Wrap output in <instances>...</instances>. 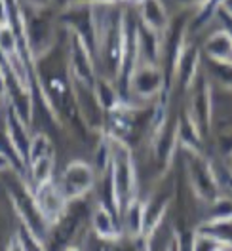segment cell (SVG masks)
<instances>
[{"label": "cell", "mask_w": 232, "mask_h": 251, "mask_svg": "<svg viewBox=\"0 0 232 251\" xmlns=\"http://www.w3.org/2000/svg\"><path fill=\"white\" fill-rule=\"evenodd\" d=\"M108 143H110V164H108L110 204H112V209L116 211V215L120 217L126 205H129L135 198H139L137 196V172H135L131 149L126 143V139L108 135Z\"/></svg>", "instance_id": "1"}, {"label": "cell", "mask_w": 232, "mask_h": 251, "mask_svg": "<svg viewBox=\"0 0 232 251\" xmlns=\"http://www.w3.org/2000/svg\"><path fill=\"white\" fill-rule=\"evenodd\" d=\"M128 84H129V94L141 101H153L164 92V71L160 69V65L145 61L141 57L137 32H135V53L131 59Z\"/></svg>", "instance_id": "2"}, {"label": "cell", "mask_w": 232, "mask_h": 251, "mask_svg": "<svg viewBox=\"0 0 232 251\" xmlns=\"http://www.w3.org/2000/svg\"><path fill=\"white\" fill-rule=\"evenodd\" d=\"M95 181H97V172L90 162L73 160L65 166L57 185L61 188L63 196L67 198V202L75 204L92 192L95 187Z\"/></svg>", "instance_id": "3"}, {"label": "cell", "mask_w": 232, "mask_h": 251, "mask_svg": "<svg viewBox=\"0 0 232 251\" xmlns=\"http://www.w3.org/2000/svg\"><path fill=\"white\" fill-rule=\"evenodd\" d=\"M90 228L99 242H120L124 238L120 217L105 202H97L92 209Z\"/></svg>", "instance_id": "4"}, {"label": "cell", "mask_w": 232, "mask_h": 251, "mask_svg": "<svg viewBox=\"0 0 232 251\" xmlns=\"http://www.w3.org/2000/svg\"><path fill=\"white\" fill-rule=\"evenodd\" d=\"M139 2V19L143 29L164 36L170 27L168 10L162 0H137Z\"/></svg>", "instance_id": "5"}, {"label": "cell", "mask_w": 232, "mask_h": 251, "mask_svg": "<svg viewBox=\"0 0 232 251\" xmlns=\"http://www.w3.org/2000/svg\"><path fill=\"white\" fill-rule=\"evenodd\" d=\"M204 53L219 67L232 69V32L229 29L211 32L204 42Z\"/></svg>", "instance_id": "6"}, {"label": "cell", "mask_w": 232, "mask_h": 251, "mask_svg": "<svg viewBox=\"0 0 232 251\" xmlns=\"http://www.w3.org/2000/svg\"><path fill=\"white\" fill-rule=\"evenodd\" d=\"M231 248V238L215 234L211 228H196L190 238V251H227Z\"/></svg>", "instance_id": "7"}, {"label": "cell", "mask_w": 232, "mask_h": 251, "mask_svg": "<svg viewBox=\"0 0 232 251\" xmlns=\"http://www.w3.org/2000/svg\"><path fill=\"white\" fill-rule=\"evenodd\" d=\"M4 251H29V250H27V242L23 240V236H21V232H19V230L10 236V240H8L6 250H4Z\"/></svg>", "instance_id": "8"}, {"label": "cell", "mask_w": 232, "mask_h": 251, "mask_svg": "<svg viewBox=\"0 0 232 251\" xmlns=\"http://www.w3.org/2000/svg\"><path fill=\"white\" fill-rule=\"evenodd\" d=\"M14 170V164H12V160L10 156L0 149V173H6V172H12Z\"/></svg>", "instance_id": "9"}, {"label": "cell", "mask_w": 232, "mask_h": 251, "mask_svg": "<svg viewBox=\"0 0 232 251\" xmlns=\"http://www.w3.org/2000/svg\"><path fill=\"white\" fill-rule=\"evenodd\" d=\"M219 8H223V10L232 17V0H221V6H219Z\"/></svg>", "instance_id": "10"}, {"label": "cell", "mask_w": 232, "mask_h": 251, "mask_svg": "<svg viewBox=\"0 0 232 251\" xmlns=\"http://www.w3.org/2000/svg\"><path fill=\"white\" fill-rule=\"evenodd\" d=\"M63 251H82V250H80L78 246H69V248H65Z\"/></svg>", "instance_id": "11"}, {"label": "cell", "mask_w": 232, "mask_h": 251, "mask_svg": "<svg viewBox=\"0 0 232 251\" xmlns=\"http://www.w3.org/2000/svg\"><path fill=\"white\" fill-rule=\"evenodd\" d=\"M0 110H2V94H0Z\"/></svg>", "instance_id": "12"}]
</instances>
